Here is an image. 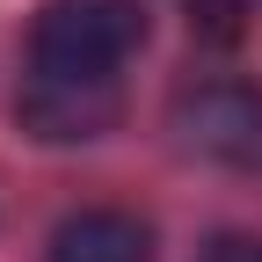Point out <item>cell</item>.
<instances>
[{"mask_svg": "<svg viewBox=\"0 0 262 262\" xmlns=\"http://www.w3.org/2000/svg\"><path fill=\"white\" fill-rule=\"evenodd\" d=\"M146 44L139 0H44L29 22V80L44 88H117Z\"/></svg>", "mask_w": 262, "mask_h": 262, "instance_id": "obj_1", "label": "cell"}, {"mask_svg": "<svg viewBox=\"0 0 262 262\" xmlns=\"http://www.w3.org/2000/svg\"><path fill=\"white\" fill-rule=\"evenodd\" d=\"M175 139L219 168L262 175V88H196L175 102Z\"/></svg>", "mask_w": 262, "mask_h": 262, "instance_id": "obj_2", "label": "cell"}, {"mask_svg": "<svg viewBox=\"0 0 262 262\" xmlns=\"http://www.w3.org/2000/svg\"><path fill=\"white\" fill-rule=\"evenodd\" d=\"M44 262H153V226L131 211H73Z\"/></svg>", "mask_w": 262, "mask_h": 262, "instance_id": "obj_3", "label": "cell"}, {"mask_svg": "<svg viewBox=\"0 0 262 262\" xmlns=\"http://www.w3.org/2000/svg\"><path fill=\"white\" fill-rule=\"evenodd\" d=\"M22 124L37 139H95L117 124V88H22Z\"/></svg>", "mask_w": 262, "mask_h": 262, "instance_id": "obj_4", "label": "cell"}, {"mask_svg": "<svg viewBox=\"0 0 262 262\" xmlns=\"http://www.w3.org/2000/svg\"><path fill=\"white\" fill-rule=\"evenodd\" d=\"M196 262H262V241H248V233H226V241H211Z\"/></svg>", "mask_w": 262, "mask_h": 262, "instance_id": "obj_5", "label": "cell"}]
</instances>
